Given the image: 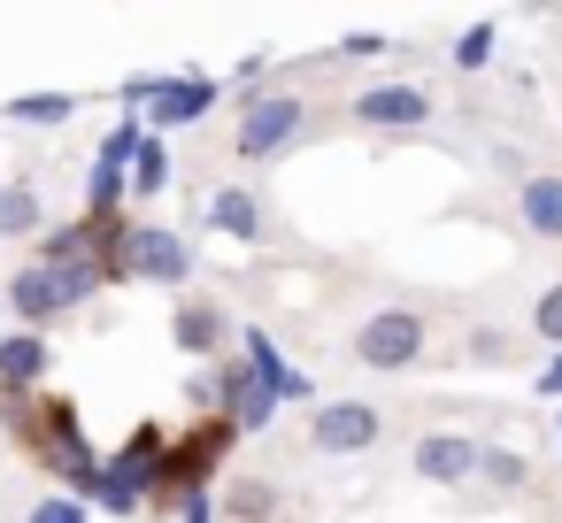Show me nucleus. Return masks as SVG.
I'll list each match as a JSON object with an SVG mask.
<instances>
[{
    "label": "nucleus",
    "instance_id": "f257e3e1",
    "mask_svg": "<svg viewBox=\"0 0 562 523\" xmlns=\"http://www.w3.org/2000/svg\"><path fill=\"white\" fill-rule=\"evenodd\" d=\"M162 469H170V439H162V423H139V431L101 462L93 508H109V515H139V500H147V485H162Z\"/></svg>",
    "mask_w": 562,
    "mask_h": 523
},
{
    "label": "nucleus",
    "instance_id": "f03ea898",
    "mask_svg": "<svg viewBox=\"0 0 562 523\" xmlns=\"http://www.w3.org/2000/svg\"><path fill=\"white\" fill-rule=\"evenodd\" d=\"M301 139H308V101L301 93H255V101H239V132H232L239 162H278Z\"/></svg>",
    "mask_w": 562,
    "mask_h": 523
},
{
    "label": "nucleus",
    "instance_id": "7ed1b4c3",
    "mask_svg": "<svg viewBox=\"0 0 562 523\" xmlns=\"http://www.w3.org/2000/svg\"><path fill=\"white\" fill-rule=\"evenodd\" d=\"M424 346H431V323H424L416 308H378V316H362V323H355V339H347V354H355L362 369H378V377L416 369V362H424Z\"/></svg>",
    "mask_w": 562,
    "mask_h": 523
},
{
    "label": "nucleus",
    "instance_id": "20e7f679",
    "mask_svg": "<svg viewBox=\"0 0 562 523\" xmlns=\"http://www.w3.org/2000/svg\"><path fill=\"white\" fill-rule=\"evenodd\" d=\"M308 446L316 454H370V446H385V408L378 400H324L308 416Z\"/></svg>",
    "mask_w": 562,
    "mask_h": 523
},
{
    "label": "nucleus",
    "instance_id": "39448f33",
    "mask_svg": "<svg viewBox=\"0 0 562 523\" xmlns=\"http://www.w3.org/2000/svg\"><path fill=\"white\" fill-rule=\"evenodd\" d=\"M347 116H355L362 132H385V139H401V132H424V124L439 116V101H431V86H362Z\"/></svg>",
    "mask_w": 562,
    "mask_h": 523
},
{
    "label": "nucleus",
    "instance_id": "423d86ee",
    "mask_svg": "<svg viewBox=\"0 0 562 523\" xmlns=\"http://www.w3.org/2000/svg\"><path fill=\"white\" fill-rule=\"evenodd\" d=\"M239 439V423H224V416H201V431H186L178 446H170V469H162V492L170 500H186V492H201V477L224 462V446Z\"/></svg>",
    "mask_w": 562,
    "mask_h": 523
},
{
    "label": "nucleus",
    "instance_id": "0eeeda50",
    "mask_svg": "<svg viewBox=\"0 0 562 523\" xmlns=\"http://www.w3.org/2000/svg\"><path fill=\"white\" fill-rule=\"evenodd\" d=\"M170 346H178L186 362L224 354V346H232V316H224V300H209V293H178V308H170Z\"/></svg>",
    "mask_w": 562,
    "mask_h": 523
},
{
    "label": "nucleus",
    "instance_id": "6e6552de",
    "mask_svg": "<svg viewBox=\"0 0 562 523\" xmlns=\"http://www.w3.org/2000/svg\"><path fill=\"white\" fill-rule=\"evenodd\" d=\"M216 109V78H201V70H178V78H162L155 86V101L139 109L155 132H186V124H201Z\"/></svg>",
    "mask_w": 562,
    "mask_h": 523
},
{
    "label": "nucleus",
    "instance_id": "1a4fd4ad",
    "mask_svg": "<svg viewBox=\"0 0 562 523\" xmlns=\"http://www.w3.org/2000/svg\"><path fill=\"white\" fill-rule=\"evenodd\" d=\"M477 439H462V431H431V439H416V454H408V469H416V485H470L477 477Z\"/></svg>",
    "mask_w": 562,
    "mask_h": 523
},
{
    "label": "nucleus",
    "instance_id": "9d476101",
    "mask_svg": "<svg viewBox=\"0 0 562 523\" xmlns=\"http://www.w3.org/2000/svg\"><path fill=\"white\" fill-rule=\"evenodd\" d=\"M132 277L178 293V285L193 277V247H186L178 231H162V224H139V239H132Z\"/></svg>",
    "mask_w": 562,
    "mask_h": 523
},
{
    "label": "nucleus",
    "instance_id": "9b49d317",
    "mask_svg": "<svg viewBox=\"0 0 562 523\" xmlns=\"http://www.w3.org/2000/svg\"><path fill=\"white\" fill-rule=\"evenodd\" d=\"M216 385H224V423H239V439H255V431H270V416H278V393L247 369V362H224L216 369Z\"/></svg>",
    "mask_w": 562,
    "mask_h": 523
},
{
    "label": "nucleus",
    "instance_id": "f8f14e48",
    "mask_svg": "<svg viewBox=\"0 0 562 523\" xmlns=\"http://www.w3.org/2000/svg\"><path fill=\"white\" fill-rule=\"evenodd\" d=\"M516 224L531 239H562V170H524L516 178Z\"/></svg>",
    "mask_w": 562,
    "mask_h": 523
},
{
    "label": "nucleus",
    "instance_id": "ddd939ff",
    "mask_svg": "<svg viewBox=\"0 0 562 523\" xmlns=\"http://www.w3.org/2000/svg\"><path fill=\"white\" fill-rule=\"evenodd\" d=\"M209 231H216V239H239V247H262V239H270V224H262V201H255L247 185H224V193H209Z\"/></svg>",
    "mask_w": 562,
    "mask_h": 523
},
{
    "label": "nucleus",
    "instance_id": "4468645a",
    "mask_svg": "<svg viewBox=\"0 0 562 523\" xmlns=\"http://www.w3.org/2000/svg\"><path fill=\"white\" fill-rule=\"evenodd\" d=\"M239 346H247V369H255L278 400H316V385H308V377H301V369L270 346V331H255V323H247V331H239ZM316 408H324V400H316Z\"/></svg>",
    "mask_w": 562,
    "mask_h": 523
},
{
    "label": "nucleus",
    "instance_id": "2eb2a0df",
    "mask_svg": "<svg viewBox=\"0 0 562 523\" xmlns=\"http://www.w3.org/2000/svg\"><path fill=\"white\" fill-rule=\"evenodd\" d=\"M47 369H55V346L40 331H9V339H0V385H9V393H32Z\"/></svg>",
    "mask_w": 562,
    "mask_h": 523
},
{
    "label": "nucleus",
    "instance_id": "dca6fc26",
    "mask_svg": "<svg viewBox=\"0 0 562 523\" xmlns=\"http://www.w3.org/2000/svg\"><path fill=\"white\" fill-rule=\"evenodd\" d=\"M9 308H16V331H40V323H55V316H63L47 262H32V270H16V277H9Z\"/></svg>",
    "mask_w": 562,
    "mask_h": 523
},
{
    "label": "nucleus",
    "instance_id": "f3484780",
    "mask_svg": "<svg viewBox=\"0 0 562 523\" xmlns=\"http://www.w3.org/2000/svg\"><path fill=\"white\" fill-rule=\"evenodd\" d=\"M40 231H47L40 185L32 178H9V185H0V239H40Z\"/></svg>",
    "mask_w": 562,
    "mask_h": 523
},
{
    "label": "nucleus",
    "instance_id": "a211bd4d",
    "mask_svg": "<svg viewBox=\"0 0 562 523\" xmlns=\"http://www.w3.org/2000/svg\"><path fill=\"white\" fill-rule=\"evenodd\" d=\"M47 277H55V300H63V308H78V300H93V293L109 285L101 254H70V262H47Z\"/></svg>",
    "mask_w": 562,
    "mask_h": 523
},
{
    "label": "nucleus",
    "instance_id": "6ab92c4d",
    "mask_svg": "<svg viewBox=\"0 0 562 523\" xmlns=\"http://www.w3.org/2000/svg\"><path fill=\"white\" fill-rule=\"evenodd\" d=\"M477 477H485L493 492H524V485H531V462H524L516 446H485V454H477Z\"/></svg>",
    "mask_w": 562,
    "mask_h": 523
},
{
    "label": "nucleus",
    "instance_id": "aec40b11",
    "mask_svg": "<svg viewBox=\"0 0 562 523\" xmlns=\"http://www.w3.org/2000/svg\"><path fill=\"white\" fill-rule=\"evenodd\" d=\"M0 116H9V124H70L78 116V93H32V101H9Z\"/></svg>",
    "mask_w": 562,
    "mask_h": 523
},
{
    "label": "nucleus",
    "instance_id": "412c9836",
    "mask_svg": "<svg viewBox=\"0 0 562 523\" xmlns=\"http://www.w3.org/2000/svg\"><path fill=\"white\" fill-rule=\"evenodd\" d=\"M224 508H232V523H270L278 492H270V477H239V485L224 492Z\"/></svg>",
    "mask_w": 562,
    "mask_h": 523
},
{
    "label": "nucleus",
    "instance_id": "4be33fe9",
    "mask_svg": "<svg viewBox=\"0 0 562 523\" xmlns=\"http://www.w3.org/2000/svg\"><path fill=\"white\" fill-rule=\"evenodd\" d=\"M493 47H501V32H493V24H470V32L454 39V55H447V62H454V70H485V62H493Z\"/></svg>",
    "mask_w": 562,
    "mask_h": 523
},
{
    "label": "nucleus",
    "instance_id": "5701e85b",
    "mask_svg": "<svg viewBox=\"0 0 562 523\" xmlns=\"http://www.w3.org/2000/svg\"><path fill=\"white\" fill-rule=\"evenodd\" d=\"M132 193H170V147L147 139V155L132 162Z\"/></svg>",
    "mask_w": 562,
    "mask_h": 523
},
{
    "label": "nucleus",
    "instance_id": "b1692460",
    "mask_svg": "<svg viewBox=\"0 0 562 523\" xmlns=\"http://www.w3.org/2000/svg\"><path fill=\"white\" fill-rule=\"evenodd\" d=\"M531 331H539V339L562 354V285H547V293L531 300Z\"/></svg>",
    "mask_w": 562,
    "mask_h": 523
},
{
    "label": "nucleus",
    "instance_id": "393cba45",
    "mask_svg": "<svg viewBox=\"0 0 562 523\" xmlns=\"http://www.w3.org/2000/svg\"><path fill=\"white\" fill-rule=\"evenodd\" d=\"M462 354H470L477 369H501V362H508V331H493V323H485V331H470V346H462Z\"/></svg>",
    "mask_w": 562,
    "mask_h": 523
},
{
    "label": "nucleus",
    "instance_id": "a878e982",
    "mask_svg": "<svg viewBox=\"0 0 562 523\" xmlns=\"http://www.w3.org/2000/svg\"><path fill=\"white\" fill-rule=\"evenodd\" d=\"M24 523H86V500H78V492H47Z\"/></svg>",
    "mask_w": 562,
    "mask_h": 523
},
{
    "label": "nucleus",
    "instance_id": "bb28decb",
    "mask_svg": "<svg viewBox=\"0 0 562 523\" xmlns=\"http://www.w3.org/2000/svg\"><path fill=\"white\" fill-rule=\"evenodd\" d=\"M370 55H385V39H378V32H362V39H339L324 62H370Z\"/></svg>",
    "mask_w": 562,
    "mask_h": 523
},
{
    "label": "nucleus",
    "instance_id": "cd10ccee",
    "mask_svg": "<svg viewBox=\"0 0 562 523\" xmlns=\"http://www.w3.org/2000/svg\"><path fill=\"white\" fill-rule=\"evenodd\" d=\"M531 385H539V400H562V354H547V369H539Z\"/></svg>",
    "mask_w": 562,
    "mask_h": 523
},
{
    "label": "nucleus",
    "instance_id": "c85d7f7f",
    "mask_svg": "<svg viewBox=\"0 0 562 523\" xmlns=\"http://www.w3.org/2000/svg\"><path fill=\"white\" fill-rule=\"evenodd\" d=\"M262 70H270V62H262V55H247V62L232 70V86H239V93H255V86H262Z\"/></svg>",
    "mask_w": 562,
    "mask_h": 523
},
{
    "label": "nucleus",
    "instance_id": "c756f323",
    "mask_svg": "<svg viewBox=\"0 0 562 523\" xmlns=\"http://www.w3.org/2000/svg\"><path fill=\"white\" fill-rule=\"evenodd\" d=\"M178 523H209V492H186L178 500Z\"/></svg>",
    "mask_w": 562,
    "mask_h": 523
}]
</instances>
